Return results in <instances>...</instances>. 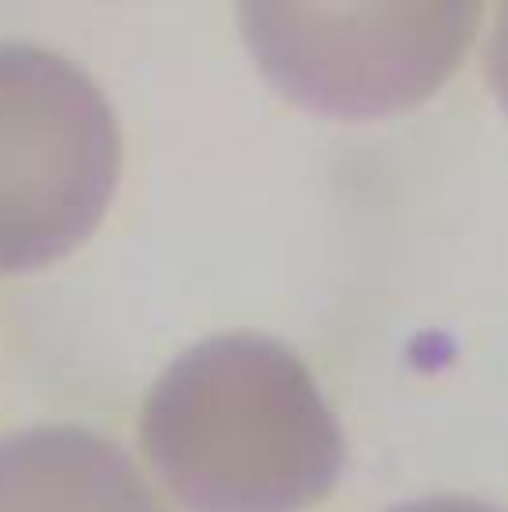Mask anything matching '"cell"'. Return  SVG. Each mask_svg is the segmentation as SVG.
<instances>
[{"label":"cell","instance_id":"obj_4","mask_svg":"<svg viewBox=\"0 0 508 512\" xmlns=\"http://www.w3.org/2000/svg\"><path fill=\"white\" fill-rule=\"evenodd\" d=\"M0 512H167L100 433L40 425L0 437Z\"/></svg>","mask_w":508,"mask_h":512},{"label":"cell","instance_id":"obj_2","mask_svg":"<svg viewBox=\"0 0 508 512\" xmlns=\"http://www.w3.org/2000/svg\"><path fill=\"white\" fill-rule=\"evenodd\" d=\"M120 124L72 60L0 44V274L80 247L120 179Z\"/></svg>","mask_w":508,"mask_h":512},{"label":"cell","instance_id":"obj_3","mask_svg":"<svg viewBox=\"0 0 508 512\" xmlns=\"http://www.w3.org/2000/svg\"><path fill=\"white\" fill-rule=\"evenodd\" d=\"M477 4H254L243 24L270 80L334 116L401 112L461 64Z\"/></svg>","mask_w":508,"mask_h":512},{"label":"cell","instance_id":"obj_1","mask_svg":"<svg viewBox=\"0 0 508 512\" xmlns=\"http://www.w3.org/2000/svg\"><path fill=\"white\" fill-rule=\"evenodd\" d=\"M151 473L191 512H306L342 473L346 441L306 362L274 338L191 346L139 417Z\"/></svg>","mask_w":508,"mask_h":512},{"label":"cell","instance_id":"obj_6","mask_svg":"<svg viewBox=\"0 0 508 512\" xmlns=\"http://www.w3.org/2000/svg\"><path fill=\"white\" fill-rule=\"evenodd\" d=\"M389 512H505L489 501H477V497H421V501H405Z\"/></svg>","mask_w":508,"mask_h":512},{"label":"cell","instance_id":"obj_5","mask_svg":"<svg viewBox=\"0 0 508 512\" xmlns=\"http://www.w3.org/2000/svg\"><path fill=\"white\" fill-rule=\"evenodd\" d=\"M485 72H489V88L497 92L508 116V4L497 12V24H493V36L485 48Z\"/></svg>","mask_w":508,"mask_h":512}]
</instances>
